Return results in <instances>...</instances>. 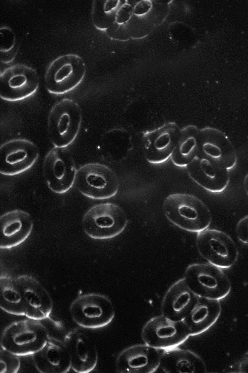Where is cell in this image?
Returning a JSON list of instances; mask_svg holds the SVG:
<instances>
[{
	"instance_id": "cell-14",
	"label": "cell",
	"mask_w": 248,
	"mask_h": 373,
	"mask_svg": "<svg viewBox=\"0 0 248 373\" xmlns=\"http://www.w3.org/2000/svg\"><path fill=\"white\" fill-rule=\"evenodd\" d=\"M39 156L37 146L25 139L9 140L0 147V173L14 176L25 172L35 163Z\"/></svg>"
},
{
	"instance_id": "cell-30",
	"label": "cell",
	"mask_w": 248,
	"mask_h": 373,
	"mask_svg": "<svg viewBox=\"0 0 248 373\" xmlns=\"http://www.w3.org/2000/svg\"><path fill=\"white\" fill-rule=\"evenodd\" d=\"M236 232L240 241L248 244V215L243 217L238 222Z\"/></svg>"
},
{
	"instance_id": "cell-29",
	"label": "cell",
	"mask_w": 248,
	"mask_h": 373,
	"mask_svg": "<svg viewBox=\"0 0 248 373\" xmlns=\"http://www.w3.org/2000/svg\"><path fill=\"white\" fill-rule=\"evenodd\" d=\"M19 357L1 348L0 350V373H17L21 366V361Z\"/></svg>"
},
{
	"instance_id": "cell-1",
	"label": "cell",
	"mask_w": 248,
	"mask_h": 373,
	"mask_svg": "<svg viewBox=\"0 0 248 373\" xmlns=\"http://www.w3.org/2000/svg\"><path fill=\"white\" fill-rule=\"evenodd\" d=\"M166 218L184 230L199 233L209 226L212 217L210 211L200 199L192 195L176 193L169 195L163 202Z\"/></svg>"
},
{
	"instance_id": "cell-25",
	"label": "cell",
	"mask_w": 248,
	"mask_h": 373,
	"mask_svg": "<svg viewBox=\"0 0 248 373\" xmlns=\"http://www.w3.org/2000/svg\"><path fill=\"white\" fill-rule=\"evenodd\" d=\"M199 129L189 125L181 129L176 145L170 157L178 167H186L196 157L198 152Z\"/></svg>"
},
{
	"instance_id": "cell-3",
	"label": "cell",
	"mask_w": 248,
	"mask_h": 373,
	"mask_svg": "<svg viewBox=\"0 0 248 373\" xmlns=\"http://www.w3.org/2000/svg\"><path fill=\"white\" fill-rule=\"evenodd\" d=\"M47 328L39 320L32 319L14 321L4 330L1 348L18 356L32 355L49 338Z\"/></svg>"
},
{
	"instance_id": "cell-23",
	"label": "cell",
	"mask_w": 248,
	"mask_h": 373,
	"mask_svg": "<svg viewBox=\"0 0 248 373\" xmlns=\"http://www.w3.org/2000/svg\"><path fill=\"white\" fill-rule=\"evenodd\" d=\"M159 368L166 373H206L204 361L189 350L177 347L161 351Z\"/></svg>"
},
{
	"instance_id": "cell-6",
	"label": "cell",
	"mask_w": 248,
	"mask_h": 373,
	"mask_svg": "<svg viewBox=\"0 0 248 373\" xmlns=\"http://www.w3.org/2000/svg\"><path fill=\"white\" fill-rule=\"evenodd\" d=\"M184 279L198 297L221 300L231 290V283L221 268L209 263H193L186 268Z\"/></svg>"
},
{
	"instance_id": "cell-19",
	"label": "cell",
	"mask_w": 248,
	"mask_h": 373,
	"mask_svg": "<svg viewBox=\"0 0 248 373\" xmlns=\"http://www.w3.org/2000/svg\"><path fill=\"white\" fill-rule=\"evenodd\" d=\"M33 221L27 212L15 209L0 217V248L10 249L24 242L31 234Z\"/></svg>"
},
{
	"instance_id": "cell-10",
	"label": "cell",
	"mask_w": 248,
	"mask_h": 373,
	"mask_svg": "<svg viewBox=\"0 0 248 373\" xmlns=\"http://www.w3.org/2000/svg\"><path fill=\"white\" fill-rule=\"evenodd\" d=\"M43 169L47 186L55 193L67 192L75 183L77 169L66 148L51 149L45 157Z\"/></svg>"
},
{
	"instance_id": "cell-7",
	"label": "cell",
	"mask_w": 248,
	"mask_h": 373,
	"mask_svg": "<svg viewBox=\"0 0 248 373\" xmlns=\"http://www.w3.org/2000/svg\"><path fill=\"white\" fill-rule=\"evenodd\" d=\"M72 320L87 329L105 327L113 320L115 311L113 304L106 296L95 293L81 295L69 305Z\"/></svg>"
},
{
	"instance_id": "cell-34",
	"label": "cell",
	"mask_w": 248,
	"mask_h": 373,
	"mask_svg": "<svg viewBox=\"0 0 248 373\" xmlns=\"http://www.w3.org/2000/svg\"><path fill=\"white\" fill-rule=\"evenodd\" d=\"M244 186L246 192L248 195V173L245 177L244 181Z\"/></svg>"
},
{
	"instance_id": "cell-22",
	"label": "cell",
	"mask_w": 248,
	"mask_h": 373,
	"mask_svg": "<svg viewBox=\"0 0 248 373\" xmlns=\"http://www.w3.org/2000/svg\"><path fill=\"white\" fill-rule=\"evenodd\" d=\"M197 297L184 278L173 283L165 293L161 305V314L175 321H183L195 304Z\"/></svg>"
},
{
	"instance_id": "cell-20",
	"label": "cell",
	"mask_w": 248,
	"mask_h": 373,
	"mask_svg": "<svg viewBox=\"0 0 248 373\" xmlns=\"http://www.w3.org/2000/svg\"><path fill=\"white\" fill-rule=\"evenodd\" d=\"M186 167L191 179L210 192H222L229 184V170L198 155Z\"/></svg>"
},
{
	"instance_id": "cell-13",
	"label": "cell",
	"mask_w": 248,
	"mask_h": 373,
	"mask_svg": "<svg viewBox=\"0 0 248 373\" xmlns=\"http://www.w3.org/2000/svg\"><path fill=\"white\" fill-rule=\"evenodd\" d=\"M196 155L228 170L233 168L237 161L236 150L228 136L211 127L199 129Z\"/></svg>"
},
{
	"instance_id": "cell-32",
	"label": "cell",
	"mask_w": 248,
	"mask_h": 373,
	"mask_svg": "<svg viewBox=\"0 0 248 373\" xmlns=\"http://www.w3.org/2000/svg\"><path fill=\"white\" fill-rule=\"evenodd\" d=\"M248 365V356L244 357L235 362L229 368V373H243L242 370L245 369Z\"/></svg>"
},
{
	"instance_id": "cell-33",
	"label": "cell",
	"mask_w": 248,
	"mask_h": 373,
	"mask_svg": "<svg viewBox=\"0 0 248 373\" xmlns=\"http://www.w3.org/2000/svg\"><path fill=\"white\" fill-rule=\"evenodd\" d=\"M151 7V3L149 1H141L135 6L133 12L137 15H143L148 12Z\"/></svg>"
},
{
	"instance_id": "cell-18",
	"label": "cell",
	"mask_w": 248,
	"mask_h": 373,
	"mask_svg": "<svg viewBox=\"0 0 248 373\" xmlns=\"http://www.w3.org/2000/svg\"><path fill=\"white\" fill-rule=\"evenodd\" d=\"M16 279L22 293L25 316L39 321L48 318L53 308V301L48 291L32 276L20 275Z\"/></svg>"
},
{
	"instance_id": "cell-9",
	"label": "cell",
	"mask_w": 248,
	"mask_h": 373,
	"mask_svg": "<svg viewBox=\"0 0 248 373\" xmlns=\"http://www.w3.org/2000/svg\"><path fill=\"white\" fill-rule=\"evenodd\" d=\"M196 245L204 259L221 269L230 268L238 258L239 251L234 240L217 229L208 228L197 233Z\"/></svg>"
},
{
	"instance_id": "cell-15",
	"label": "cell",
	"mask_w": 248,
	"mask_h": 373,
	"mask_svg": "<svg viewBox=\"0 0 248 373\" xmlns=\"http://www.w3.org/2000/svg\"><path fill=\"white\" fill-rule=\"evenodd\" d=\"M181 129L175 122H168L143 133V151L146 160L153 164L165 162L172 155Z\"/></svg>"
},
{
	"instance_id": "cell-24",
	"label": "cell",
	"mask_w": 248,
	"mask_h": 373,
	"mask_svg": "<svg viewBox=\"0 0 248 373\" xmlns=\"http://www.w3.org/2000/svg\"><path fill=\"white\" fill-rule=\"evenodd\" d=\"M222 308L219 300L198 297L195 304L183 320L190 336L203 333L217 321Z\"/></svg>"
},
{
	"instance_id": "cell-16",
	"label": "cell",
	"mask_w": 248,
	"mask_h": 373,
	"mask_svg": "<svg viewBox=\"0 0 248 373\" xmlns=\"http://www.w3.org/2000/svg\"><path fill=\"white\" fill-rule=\"evenodd\" d=\"M161 351L145 343L128 347L118 355V373H153L159 368Z\"/></svg>"
},
{
	"instance_id": "cell-5",
	"label": "cell",
	"mask_w": 248,
	"mask_h": 373,
	"mask_svg": "<svg viewBox=\"0 0 248 373\" xmlns=\"http://www.w3.org/2000/svg\"><path fill=\"white\" fill-rule=\"evenodd\" d=\"M128 223L124 210L112 203H100L91 207L84 214L82 224L83 230L94 239H108L120 234Z\"/></svg>"
},
{
	"instance_id": "cell-2",
	"label": "cell",
	"mask_w": 248,
	"mask_h": 373,
	"mask_svg": "<svg viewBox=\"0 0 248 373\" xmlns=\"http://www.w3.org/2000/svg\"><path fill=\"white\" fill-rule=\"evenodd\" d=\"M82 120L80 105L74 99L64 98L51 108L48 117L49 139L55 147L66 148L77 137Z\"/></svg>"
},
{
	"instance_id": "cell-4",
	"label": "cell",
	"mask_w": 248,
	"mask_h": 373,
	"mask_svg": "<svg viewBox=\"0 0 248 373\" xmlns=\"http://www.w3.org/2000/svg\"><path fill=\"white\" fill-rule=\"evenodd\" d=\"M86 73L85 62L79 55L68 53L60 55L50 62L46 70L45 87L53 94L66 93L80 84Z\"/></svg>"
},
{
	"instance_id": "cell-21",
	"label": "cell",
	"mask_w": 248,
	"mask_h": 373,
	"mask_svg": "<svg viewBox=\"0 0 248 373\" xmlns=\"http://www.w3.org/2000/svg\"><path fill=\"white\" fill-rule=\"evenodd\" d=\"M32 357L35 368L40 373H66L71 369L66 345L55 338L49 337Z\"/></svg>"
},
{
	"instance_id": "cell-28",
	"label": "cell",
	"mask_w": 248,
	"mask_h": 373,
	"mask_svg": "<svg viewBox=\"0 0 248 373\" xmlns=\"http://www.w3.org/2000/svg\"><path fill=\"white\" fill-rule=\"evenodd\" d=\"M16 35L9 26L2 25L0 28V61L3 64L11 63L18 51Z\"/></svg>"
},
{
	"instance_id": "cell-8",
	"label": "cell",
	"mask_w": 248,
	"mask_h": 373,
	"mask_svg": "<svg viewBox=\"0 0 248 373\" xmlns=\"http://www.w3.org/2000/svg\"><path fill=\"white\" fill-rule=\"evenodd\" d=\"M74 184L81 194L95 200L111 198L119 189L116 174L108 166L97 162L86 163L78 168Z\"/></svg>"
},
{
	"instance_id": "cell-26",
	"label": "cell",
	"mask_w": 248,
	"mask_h": 373,
	"mask_svg": "<svg viewBox=\"0 0 248 373\" xmlns=\"http://www.w3.org/2000/svg\"><path fill=\"white\" fill-rule=\"evenodd\" d=\"M0 308L11 315H25L22 293L16 278L7 275L0 276Z\"/></svg>"
},
{
	"instance_id": "cell-12",
	"label": "cell",
	"mask_w": 248,
	"mask_h": 373,
	"mask_svg": "<svg viewBox=\"0 0 248 373\" xmlns=\"http://www.w3.org/2000/svg\"><path fill=\"white\" fill-rule=\"evenodd\" d=\"M190 336L183 321L173 320L162 314L148 320L141 331L144 343L161 350L177 347Z\"/></svg>"
},
{
	"instance_id": "cell-11",
	"label": "cell",
	"mask_w": 248,
	"mask_h": 373,
	"mask_svg": "<svg viewBox=\"0 0 248 373\" xmlns=\"http://www.w3.org/2000/svg\"><path fill=\"white\" fill-rule=\"evenodd\" d=\"M39 79L35 69L24 64H15L0 73V97L10 102L25 99L38 90Z\"/></svg>"
},
{
	"instance_id": "cell-17",
	"label": "cell",
	"mask_w": 248,
	"mask_h": 373,
	"mask_svg": "<svg viewBox=\"0 0 248 373\" xmlns=\"http://www.w3.org/2000/svg\"><path fill=\"white\" fill-rule=\"evenodd\" d=\"M63 342L68 350L73 371L88 373L95 369L98 359L97 348L84 331L77 328L70 330L65 335Z\"/></svg>"
},
{
	"instance_id": "cell-31",
	"label": "cell",
	"mask_w": 248,
	"mask_h": 373,
	"mask_svg": "<svg viewBox=\"0 0 248 373\" xmlns=\"http://www.w3.org/2000/svg\"><path fill=\"white\" fill-rule=\"evenodd\" d=\"M131 7L129 5H123L117 11L115 22L121 24L127 21L131 15Z\"/></svg>"
},
{
	"instance_id": "cell-27",
	"label": "cell",
	"mask_w": 248,
	"mask_h": 373,
	"mask_svg": "<svg viewBox=\"0 0 248 373\" xmlns=\"http://www.w3.org/2000/svg\"><path fill=\"white\" fill-rule=\"evenodd\" d=\"M118 0L93 1L92 19L94 26L100 30H107L116 20Z\"/></svg>"
}]
</instances>
